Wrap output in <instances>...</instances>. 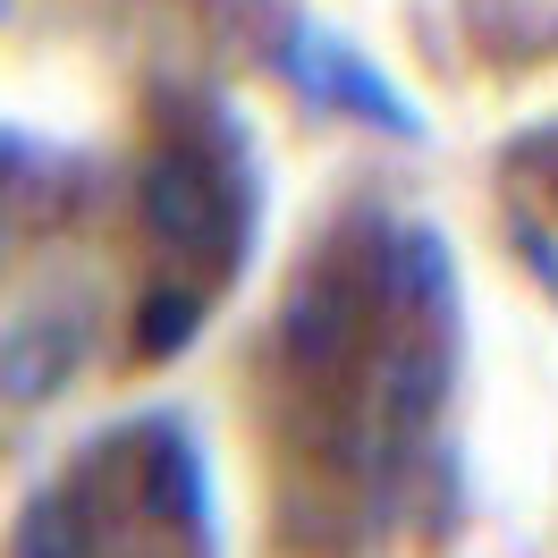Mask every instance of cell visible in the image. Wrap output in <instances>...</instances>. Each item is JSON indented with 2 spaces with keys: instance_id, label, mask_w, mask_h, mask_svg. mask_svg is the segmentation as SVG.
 <instances>
[{
  "instance_id": "obj_1",
  "label": "cell",
  "mask_w": 558,
  "mask_h": 558,
  "mask_svg": "<svg viewBox=\"0 0 558 558\" xmlns=\"http://www.w3.org/2000/svg\"><path fill=\"white\" fill-rule=\"evenodd\" d=\"M144 220L153 238H170L178 254H220V229H229V204H220V178L186 153H161L144 170Z\"/></svg>"
},
{
  "instance_id": "obj_2",
  "label": "cell",
  "mask_w": 558,
  "mask_h": 558,
  "mask_svg": "<svg viewBox=\"0 0 558 558\" xmlns=\"http://www.w3.org/2000/svg\"><path fill=\"white\" fill-rule=\"evenodd\" d=\"M279 339H288V355L305 364V373H348L355 348H364V314L348 305V288H296L288 296V314H279Z\"/></svg>"
},
{
  "instance_id": "obj_3",
  "label": "cell",
  "mask_w": 558,
  "mask_h": 558,
  "mask_svg": "<svg viewBox=\"0 0 558 558\" xmlns=\"http://www.w3.org/2000/svg\"><path fill=\"white\" fill-rule=\"evenodd\" d=\"M296 76H305L314 94H330V102H348L355 119H381V128H398V136L415 128V119H407V102H398L381 76L355 60L348 43H330V35H305V43H296Z\"/></svg>"
},
{
  "instance_id": "obj_4",
  "label": "cell",
  "mask_w": 558,
  "mask_h": 558,
  "mask_svg": "<svg viewBox=\"0 0 558 558\" xmlns=\"http://www.w3.org/2000/svg\"><path fill=\"white\" fill-rule=\"evenodd\" d=\"M373 398H381L389 432H423V423L440 415V398H449V364H440L432 348H398V355H381Z\"/></svg>"
},
{
  "instance_id": "obj_5",
  "label": "cell",
  "mask_w": 558,
  "mask_h": 558,
  "mask_svg": "<svg viewBox=\"0 0 558 558\" xmlns=\"http://www.w3.org/2000/svg\"><path fill=\"white\" fill-rule=\"evenodd\" d=\"M381 288L407 305V314H440L449 305V254L432 229H407V238L381 254Z\"/></svg>"
},
{
  "instance_id": "obj_6",
  "label": "cell",
  "mask_w": 558,
  "mask_h": 558,
  "mask_svg": "<svg viewBox=\"0 0 558 558\" xmlns=\"http://www.w3.org/2000/svg\"><path fill=\"white\" fill-rule=\"evenodd\" d=\"M195 322H204V305H195L186 288H161V296H144V314H136V355H144V364L178 355L186 339H195Z\"/></svg>"
},
{
  "instance_id": "obj_7",
  "label": "cell",
  "mask_w": 558,
  "mask_h": 558,
  "mask_svg": "<svg viewBox=\"0 0 558 558\" xmlns=\"http://www.w3.org/2000/svg\"><path fill=\"white\" fill-rule=\"evenodd\" d=\"M17 558H85V524L60 499H26L17 517Z\"/></svg>"
},
{
  "instance_id": "obj_8",
  "label": "cell",
  "mask_w": 558,
  "mask_h": 558,
  "mask_svg": "<svg viewBox=\"0 0 558 558\" xmlns=\"http://www.w3.org/2000/svg\"><path fill=\"white\" fill-rule=\"evenodd\" d=\"M60 373H69V339H9V398L26 407V398H51L60 389Z\"/></svg>"
},
{
  "instance_id": "obj_9",
  "label": "cell",
  "mask_w": 558,
  "mask_h": 558,
  "mask_svg": "<svg viewBox=\"0 0 558 558\" xmlns=\"http://www.w3.org/2000/svg\"><path fill=\"white\" fill-rule=\"evenodd\" d=\"M517 245H524V263L542 271V288H558V254H550V238H542V229H517Z\"/></svg>"
}]
</instances>
